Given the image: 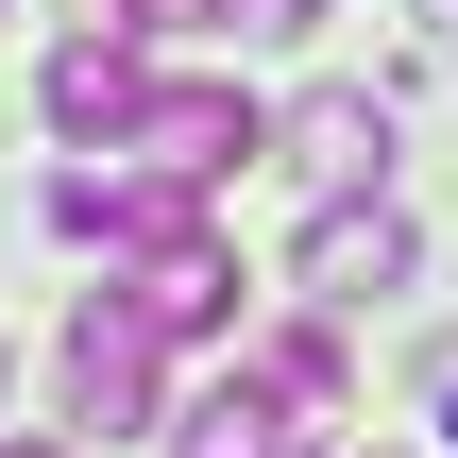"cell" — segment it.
I'll use <instances>...</instances> for the list:
<instances>
[{
	"label": "cell",
	"instance_id": "11",
	"mask_svg": "<svg viewBox=\"0 0 458 458\" xmlns=\"http://www.w3.org/2000/svg\"><path fill=\"white\" fill-rule=\"evenodd\" d=\"M68 34H153V0H68Z\"/></svg>",
	"mask_w": 458,
	"mask_h": 458
},
{
	"label": "cell",
	"instance_id": "13",
	"mask_svg": "<svg viewBox=\"0 0 458 458\" xmlns=\"http://www.w3.org/2000/svg\"><path fill=\"white\" fill-rule=\"evenodd\" d=\"M442 425H458V357H442Z\"/></svg>",
	"mask_w": 458,
	"mask_h": 458
},
{
	"label": "cell",
	"instance_id": "8",
	"mask_svg": "<svg viewBox=\"0 0 458 458\" xmlns=\"http://www.w3.org/2000/svg\"><path fill=\"white\" fill-rule=\"evenodd\" d=\"M136 306H153L170 340H204V323H238V255H221L204 221H187V238H153V255H136Z\"/></svg>",
	"mask_w": 458,
	"mask_h": 458
},
{
	"label": "cell",
	"instance_id": "7",
	"mask_svg": "<svg viewBox=\"0 0 458 458\" xmlns=\"http://www.w3.org/2000/svg\"><path fill=\"white\" fill-rule=\"evenodd\" d=\"M306 425H323V408H289L272 374H238V391H204V408L170 425V458H306Z\"/></svg>",
	"mask_w": 458,
	"mask_h": 458
},
{
	"label": "cell",
	"instance_id": "3",
	"mask_svg": "<svg viewBox=\"0 0 458 458\" xmlns=\"http://www.w3.org/2000/svg\"><path fill=\"white\" fill-rule=\"evenodd\" d=\"M408 272H425V238H408L391 187H340V204L306 221V306H391Z\"/></svg>",
	"mask_w": 458,
	"mask_h": 458
},
{
	"label": "cell",
	"instance_id": "5",
	"mask_svg": "<svg viewBox=\"0 0 458 458\" xmlns=\"http://www.w3.org/2000/svg\"><path fill=\"white\" fill-rule=\"evenodd\" d=\"M272 153H289V170H306L323 204H340V187H391V102H374V85H306Z\"/></svg>",
	"mask_w": 458,
	"mask_h": 458
},
{
	"label": "cell",
	"instance_id": "6",
	"mask_svg": "<svg viewBox=\"0 0 458 458\" xmlns=\"http://www.w3.org/2000/svg\"><path fill=\"white\" fill-rule=\"evenodd\" d=\"M34 102H51V136H68V153H85V136H102V153H119V136H136V119H153V85H136V34H68V51H51V85H34Z\"/></svg>",
	"mask_w": 458,
	"mask_h": 458
},
{
	"label": "cell",
	"instance_id": "12",
	"mask_svg": "<svg viewBox=\"0 0 458 458\" xmlns=\"http://www.w3.org/2000/svg\"><path fill=\"white\" fill-rule=\"evenodd\" d=\"M0 458H68V442H0Z\"/></svg>",
	"mask_w": 458,
	"mask_h": 458
},
{
	"label": "cell",
	"instance_id": "9",
	"mask_svg": "<svg viewBox=\"0 0 458 458\" xmlns=\"http://www.w3.org/2000/svg\"><path fill=\"white\" fill-rule=\"evenodd\" d=\"M255 374H272L289 408H340V340H323V323H272V340H255Z\"/></svg>",
	"mask_w": 458,
	"mask_h": 458
},
{
	"label": "cell",
	"instance_id": "1",
	"mask_svg": "<svg viewBox=\"0 0 458 458\" xmlns=\"http://www.w3.org/2000/svg\"><path fill=\"white\" fill-rule=\"evenodd\" d=\"M68 425H102V442H136V425H170V323H153L136 289H102V306H68Z\"/></svg>",
	"mask_w": 458,
	"mask_h": 458
},
{
	"label": "cell",
	"instance_id": "10",
	"mask_svg": "<svg viewBox=\"0 0 458 458\" xmlns=\"http://www.w3.org/2000/svg\"><path fill=\"white\" fill-rule=\"evenodd\" d=\"M204 34H238V51H272V34H306V0H204Z\"/></svg>",
	"mask_w": 458,
	"mask_h": 458
},
{
	"label": "cell",
	"instance_id": "4",
	"mask_svg": "<svg viewBox=\"0 0 458 458\" xmlns=\"http://www.w3.org/2000/svg\"><path fill=\"white\" fill-rule=\"evenodd\" d=\"M187 221H204V187H170V170H68V187H51V238H85V255H119V272H136L153 238H187Z\"/></svg>",
	"mask_w": 458,
	"mask_h": 458
},
{
	"label": "cell",
	"instance_id": "2",
	"mask_svg": "<svg viewBox=\"0 0 458 458\" xmlns=\"http://www.w3.org/2000/svg\"><path fill=\"white\" fill-rule=\"evenodd\" d=\"M136 170H170V187H238L255 153H272V119L238 102V85H153V119L119 136Z\"/></svg>",
	"mask_w": 458,
	"mask_h": 458
}]
</instances>
